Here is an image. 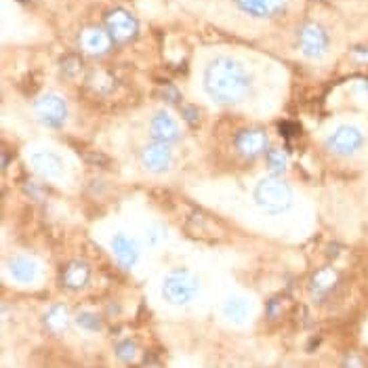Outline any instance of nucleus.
Wrapping results in <instances>:
<instances>
[{"label": "nucleus", "mask_w": 368, "mask_h": 368, "mask_svg": "<svg viewBox=\"0 0 368 368\" xmlns=\"http://www.w3.org/2000/svg\"><path fill=\"white\" fill-rule=\"evenodd\" d=\"M30 162L40 175L49 177V179H61L66 175V162L55 152H47V150L34 152L30 156Z\"/></svg>", "instance_id": "12"}, {"label": "nucleus", "mask_w": 368, "mask_h": 368, "mask_svg": "<svg viewBox=\"0 0 368 368\" xmlns=\"http://www.w3.org/2000/svg\"><path fill=\"white\" fill-rule=\"evenodd\" d=\"M9 273L13 280L21 284H32L38 278V265L30 257H13L9 261Z\"/></svg>", "instance_id": "17"}, {"label": "nucleus", "mask_w": 368, "mask_h": 368, "mask_svg": "<svg viewBox=\"0 0 368 368\" xmlns=\"http://www.w3.org/2000/svg\"><path fill=\"white\" fill-rule=\"evenodd\" d=\"M139 160H142V164H144L146 171H150V173H164V171H168V166L173 162L171 146L154 142V144H150V146H146L142 150Z\"/></svg>", "instance_id": "10"}, {"label": "nucleus", "mask_w": 368, "mask_h": 368, "mask_svg": "<svg viewBox=\"0 0 368 368\" xmlns=\"http://www.w3.org/2000/svg\"><path fill=\"white\" fill-rule=\"evenodd\" d=\"M90 280V267L84 261H70L61 271V284L68 291H80Z\"/></svg>", "instance_id": "15"}, {"label": "nucleus", "mask_w": 368, "mask_h": 368, "mask_svg": "<svg viewBox=\"0 0 368 368\" xmlns=\"http://www.w3.org/2000/svg\"><path fill=\"white\" fill-rule=\"evenodd\" d=\"M269 146V137L263 128H242L236 135V150L240 152V156L244 158H257L261 156Z\"/></svg>", "instance_id": "8"}, {"label": "nucleus", "mask_w": 368, "mask_h": 368, "mask_svg": "<svg viewBox=\"0 0 368 368\" xmlns=\"http://www.w3.org/2000/svg\"><path fill=\"white\" fill-rule=\"evenodd\" d=\"M251 74L232 57H215L204 70V90L217 104H240L251 90Z\"/></svg>", "instance_id": "1"}, {"label": "nucleus", "mask_w": 368, "mask_h": 368, "mask_svg": "<svg viewBox=\"0 0 368 368\" xmlns=\"http://www.w3.org/2000/svg\"><path fill=\"white\" fill-rule=\"evenodd\" d=\"M364 142H366V135L362 128L354 124H341L327 137V150L335 156L347 158L360 152Z\"/></svg>", "instance_id": "4"}, {"label": "nucleus", "mask_w": 368, "mask_h": 368, "mask_svg": "<svg viewBox=\"0 0 368 368\" xmlns=\"http://www.w3.org/2000/svg\"><path fill=\"white\" fill-rule=\"evenodd\" d=\"M112 36L101 28H86L80 34V49L88 55H104L112 47Z\"/></svg>", "instance_id": "13"}, {"label": "nucleus", "mask_w": 368, "mask_h": 368, "mask_svg": "<svg viewBox=\"0 0 368 368\" xmlns=\"http://www.w3.org/2000/svg\"><path fill=\"white\" fill-rule=\"evenodd\" d=\"M341 368H366V360L360 354H347L343 358Z\"/></svg>", "instance_id": "26"}, {"label": "nucleus", "mask_w": 368, "mask_h": 368, "mask_svg": "<svg viewBox=\"0 0 368 368\" xmlns=\"http://www.w3.org/2000/svg\"><path fill=\"white\" fill-rule=\"evenodd\" d=\"M223 313H225L227 320L236 322V325H242V322H244V320L249 318V313H251V305H249V301L242 299V297H232V299L225 301Z\"/></svg>", "instance_id": "19"}, {"label": "nucleus", "mask_w": 368, "mask_h": 368, "mask_svg": "<svg viewBox=\"0 0 368 368\" xmlns=\"http://www.w3.org/2000/svg\"><path fill=\"white\" fill-rule=\"evenodd\" d=\"M183 114H186V120L190 122V124H196L198 122V110L196 108H192V106H186V108H183Z\"/></svg>", "instance_id": "27"}, {"label": "nucleus", "mask_w": 368, "mask_h": 368, "mask_svg": "<svg viewBox=\"0 0 368 368\" xmlns=\"http://www.w3.org/2000/svg\"><path fill=\"white\" fill-rule=\"evenodd\" d=\"M44 327H47L53 335H61V333L70 327L68 309H66L61 303L53 305L47 313H44Z\"/></svg>", "instance_id": "18"}, {"label": "nucleus", "mask_w": 368, "mask_h": 368, "mask_svg": "<svg viewBox=\"0 0 368 368\" xmlns=\"http://www.w3.org/2000/svg\"><path fill=\"white\" fill-rule=\"evenodd\" d=\"M36 116L40 118L42 124H47L51 128H59L64 126L66 118H68V104L64 97L55 95V93H47V95H42L36 106Z\"/></svg>", "instance_id": "6"}, {"label": "nucleus", "mask_w": 368, "mask_h": 368, "mask_svg": "<svg viewBox=\"0 0 368 368\" xmlns=\"http://www.w3.org/2000/svg\"><path fill=\"white\" fill-rule=\"evenodd\" d=\"M150 133H152V139L154 142H160V144H166V146H173L175 142H179V137H181L177 120L168 112H164V110L158 112L152 118Z\"/></svg>", "instance_id": "11"}, {"label": "nucleus", "mask_w": 368, "mask_h": 368, "mask_svg": "<svg viewBox=\"0 0 368 368\" xmlns=\"http://www.w3.org/2000/svg\"><path fill=\"white\" fill-rule=\"evenodd\" d=\"M106 28L114 42H128L137 36V19L124 9L110 11L106 15Z\"/></svg>", "instance_id": "7"}, {"label": "nucleus", "mask_w": 368, "mask_h": 368, "mask_svg": "<svg viewBox=\"0 0 368 368\" xmlns=\"http://www.w3.org/2000/svg\"><path fill=\"white\" fill-rule=\"evenodd\" d=\"M329 44H331L329 32L322 28L320 23H305V26L299 30L297 47H299V51H301L305 57H309V59L325 57L327 51H329Z\"/></svg>", "instance_id": "5"}, {"label": "nucleus", "mask_w": 368, "mask_h": 368, "mask_svg": "<svg viewBox=\"0 0 368 368\" xmlns=\"http://www.w3.org/2000/svg\"><path fill=\"white\" fill-rule=\"evenodd\" d=\"M76 325H78L80 329H84V331H90V333L101 331V320H99V316L90 313V311L78 313V316H76Z\"/></svg>", "instance_id": "22"}, {"label": "nucleus", "mask_w": 368, "mask_h": 368, "mask_svg": "<svg viewBox=\"0 0 368 368\" xmlns=\"http://www.w3.org/2000/svg\"><path fill=\"white\" fill-rule=\"evenodd\" d=\"M112 251L120 267L124 269H130L137 263V259H139V244H137V240L128 238L126 234H116L112 238Z\"/></svg>", "instance_id": "14"}, {"label": "nucleus", "mask_w": 368, "mask_h": 368, "mask_svg": "<svg viewBox=\"0 0 368 368\" xmlns=\"http://www.w3.org/2000/svg\"><path fill=\"white\" fill-rule=\"evenodd\" d=\"M61 70H64V74H68V76H76V74L80 72V59L74 57V55L66 57V59L61 61Z\"/></svg>", "instance_id": "25"}, {"label": "nucleus", "mask_w": 368, "mask_h": 368, "mask_svg": "<svg viewBox=\"0 0 368 368\" xmlns=\"http://www.w3.org/2000/svg\"><path fill=\"white\" fill-rule=\"evenodd\" d=\"M255 202L267 215H280L291 209L293 190L278 175H271L259 181V186L255 188Z\"/></svg>", "instance_id": "2"}, {"label": "nucleus", "mask_w": 368, "mask_h": 368, "mask_svg": "<svg viewBox=\"0 0 368 368\" xmlns=\"http://www.w3.org/2000/svg\"><path fill=\"white\" fill-rule=\"evenodd\" d=\"M198 278L190 269H173L162 284V295L173 305H186L198 295Z\"/></svg>", "instance_id": "3"}, {"label": "nucleus", "mask_w": 368, "mask_h": 368, "mask_svg": "<svg viewBox=\"0 0 368 368\" xmlns=\"http://www.w3.org/2000/svg\"><path fill=\"white\" fill-rule=\"evenodd\" d=\"M341 282V273L339 269L335 267H322L318 269L313 275H311V280H309V291H311V297L316 301H325L333 295V291L339 287Z\"/></svg>", "instance_id": "9"}, {"label": "nucleus", "mask_w": 368, "mask_h": 368, "mask_svg": "<svg viewBox=\"0 0 368 368\" xmlns=\"http://www.w3.org/2000/svg\"><path fill=\"white\" fill-rule=\"evenodd\" d=\"M287 164H289V160H287V154H284L282 150H269V152H267V168H269L273 175L284 173V171H287Z\"/></svg>", "instance_id": "20"}, {"label": "nucleus", "mask_w": 368, "mask_h": 368, "mask_svg": "<svg viewBox=\"0 0 368 368\" xmlns=\"http://www.w3.org/2000/svg\"><path fill=\"white\" fill-rule=\"evenodd\" d=\"M242 13L253 17H273L280 13L287 5V0H236Z\"/></svg>", "instance_id": "16"}, {"label": "nucleus", "mask_w": 368, "mask_h": 368, "mask_svg": "<svg viewBox=\"0 0 368 368\" xmlns=\"http://www.w3.org/2000/svg\"><path fill=\"white\" fill-rule=\"evenodd\" d=\"M166 238H168V229H166V225H162V223H154L152 227H148V232H146V242H148L150 246H160Z\"/></svg>", "instance_id": "21"}, {"label": "nucleus", "mask_w": 368, "mask_h": 368, "mask_svg": "<svg viewBox=\"0 0 368 368\" xmlns=\"http://www.w3.org/2000/svg\"><path fill=\"white\" fill-rule=\"evenodd\" d=\"M284 311V301L282 299H271L267 303V309H265V316L273 322V320H278Z\"/></svg>", "instance_id": "24"}, {"label": "nucleus", "mask_w": 368, "mask_h": 368, "mask_svg": "<svg viewBox=\"0 0 368 368\" xmlns=\"http://www.w3.org/2000/svg\"><path fill=\"white\" fill-rule=\"evenodd\" d=\"M116 354H118V358H120L122 362L130 364V362L135 360V356H137V343L130 341V339H124V341H120V343L116 345Z\"/></svg>", "instance_id": "23"}]
</instances>
